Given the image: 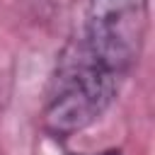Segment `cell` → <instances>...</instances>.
Here are the masks:
<instances>
[{
    "label": "cell",
    "instance_id": "6da1fadb",
    "mask_svg": "<svg viewBox=\"0 0 155 155\" xmlns=\"http://www.w3.org/2000/svg\"><path fill=\"white\" fill-rule=\"evenodd\" d=\"M121 70L97 56L78 39L61 58L53 92L46 104V126L58 136H70L97 121L111 104Z\"/></svg>",
    "mask_w": 155,
    "mask_h": 155
}]
</instances>
